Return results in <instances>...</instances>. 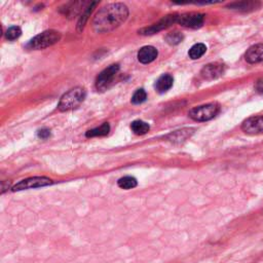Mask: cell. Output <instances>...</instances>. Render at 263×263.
<instances>
[{"label": "cell", "mask_w": 263, "mask_h": 263, "mask_svg": "<svg viewBox=\"0 0 263 263\" xmlns=\"http://www.w3.org/2000/svg\"><path fill=\"white\" fill-rule=\"evenodd\" d=\"M129 16L126 5L116 3L102 8L93 21V29L97 33H108L120 27Z\"/></svg>", "instance_id": "obj_1"}, {"label": "cell", "mask_w": 263, "mask_h": 263, "mask_svg": "<svg viewBox=\"0 0 263 263\" xmlns=\"http://www.w3.org/2000/svg\"><path fill=\"white\" fill-rule=\"evenodd\" d=\"M85 90L83 87H74L67 93H65L59 102L58 108L61 111H69L76 107L84 101L85 99Z\"/></svg>", "instance_id": "obj_2"}, {"label": "cell", "mask_w": 263, "mask_h": 263, "mask_svg": "<svg viewBox=\"0 0 263 263\" xmlns=\"http://www.w3.org/2000/svg\"><path fill=\"white\" fill-rule=\"evenodd\" d=\"M61 39V34L55 30L44 31L36 35L28 43V47L31 49H43L52 44L57 43Z\"/></svg>", "instance_id": "obj_3"}, {"label": "cell", "mask_w": 263, "mask_h": 263, "mask_svg": "<svg viewBox=\"0 0 263 263\" xmlns=\"http://www.w3.org/2000/svg\"><path fill=\"white\" fill-rule=\"evenodd\" d=\"M219 110L220 106L217 103H209L192 108L188 114L195 122H207L214 119Z\"/></svg>", "instance_id": "obj_4"}, {"label": "cell", "mask_w": 263, "mask_h": 263, "mask_svg": "<svg viewBox=\"0 0 263 263\" xmlns=\"http://www.w3.org/2000/svg\"><path fill=\"white\" fill-rule=\"evenodd\" d=\"M120 71V66L118 64L110 65L106 69H104L97 77L96 87L99 91H106L114 80L116 74Z\"/></svg>", "instance_id": "obj_5"}, {"label": "cell", "mask_w": 263, "mask_h": 263, "mask_svg": "<svg viewBox=\"0 0 263 263\" xmlns=\"http://www.w3.org/2000/svg\"><path fill=\"white\" fill-rule=\"evenodd\" d=\"M52 181L51 179L47 177H31L24 179L14 185L12 187L13 191H21V190H27V189H32V188H40L44 186L51 185Z\"/></svg>", "instance_id": "obj_6"}, {"label": "cell", "mask_w": 263, "mask_h": 263, "mask_svg": "<svg viewBox=\"0 0 263 263\" xmlns=\"http://www.w3.org/2000/svg\"><path fill=\"white\" fill-rule=\"evenodd\" d=\"M242 130L249 135L263 134V115L247 119L242 124Z\"/></svg>", "instance_id": "obj_7"}, {"label": "cell", "mask_w": 263, "mask_h": 263, "mask_svg": "<svg viewBox=\"0 0 263 263\" xmlns=\"http://www.w3.org/2000/svg\"><path fill=\"white\" fill-rule=\"evenodd\" d=\"M177 22L184 27L199 28L203 24V15L199 13H186L178 16Z\"/></svg>", "instance_id": "obj_8"}, {"label": "cell", "mask_w": 263, "mask_h": 263, "mask_svg": "<svg viewBox=\"0 0 263 263\" xmlns=\"http://www.w3.org/2000/svg\"><path fill=\"white\" fill-rule=\"evenodd\" d=\"M224 65L220 63H212L204 66L200 71V76L206 80H213L224 73Z\"/></svg>", "instance_id": "obj_9"}, {"label": "cell", "mask_w": 263, "mask_h": 263, "mask_svg": "<svg viewBox=\"0 0 263 263\" xmlns=\"http://www.w3.org/2000/svg\"><path fill=\"white\" fill-rule=\"evenodd\" d=\"M177 20H178V16L177 15L167 16V17H165L162 21H160L157 24H154V25H152L149 28H145V29L141 30V34H145V35L154 34V33L159 32V31H161L163 29H166V28L170 27L171 25L176 23Z\"/></svg>", "instance_id": "obj_10"}, {"label": "cell", "mask_w": 263, "mask_h": 263, "mask_svg": "<svg viewBox=\"0 0 263 263\" xmlns=\"http://www.w3.org/2000/svg\"><path fill=\"white\" fill-rule=\"evenodd\" d=\"M245 59L250 64H255L263 61V43L251 46L245 55Z\"/></svg>", "instance_id": "obj_11"}, {"label": "cell", "mask_w": 263, "mask_h": 263, "mask_svg": "<svg viewBox=\"0 0 263 263\" xmlns=\"http://www.w3.org/2000/svg\"><path fill=\"white\" fill-rule=\"evenodd\" d=\"M157 55H159V52H157V49L154 46L146 45L140 48L138 51V60L142 64H149L157 58Z\"/></svg>", "instance_id": "obj_12"}, {"label": "cell", "mask_w": 263, "mask_h": 263, "mask_svg": "<svg viewBox=\"0 0 263 263\" xmlns=\"http://www.w3.org/2000/svg\"><path fill=\"white\" fill-rule=\"evenodd\" d=\"M173 82H174V79L170 74H164L157 79L155 83V89L160 93H165L173 86Z\"/></svg>", "instance_id": "obj_13"}, {"label": "cell", "mask_w": 263, "mask_h": 263, "mask_svg": "<svg viewBox=\"0 0 263 263\" xmlns=\"http://www.w3.org/2000/svg\"><path fill=\"white\" fill-rule=\"evenodd\" d=\"M110 132V126L107 123H104L102 126L95 128L93 130H90L86 132L85 136L89 138H93V137H102V136H106L108 135V133Z\"/></svg>", "instance_id": "obj_14"}, {"label": "cell", "mask_w": 263, "mask_h": 263, "mask_svg": "<svg viewBox=\"0 0 263 263\" xmlns=\"http://www.w3.org/2000/svg\"><path fill=\"white\" fill-rule=\"evenodd\" d=\"M206 51H207V46L203 43H196L189 49L188 55L192 60H197L204 55Z\"/></svg>", "instance_id": "obj_15"}, {"label": "cell", "mask_w": 263, "mask_h": 263, "mask_svg": "<svg viewBox=\"0 0 263 263\" xmlns=\"http://www.w3.org/2000/svg\"><path fill=\"white\" fill-rule=\"evenodd\" d=\"M131 129H132V131L136 135L142 136V135H145V134H147L149 132L150 127H149V125L147 123H145L143 121H135V122L132 123Z\"/></svg>", "instance_id": "obj_16"}, {"label": "cell", "mask_w": 263, "mask_h": 263, "mask_svg": "<svg viewBox=\"0 0 263 263\" xmlns=\"http://www.w3.org/2000/svg\"><path fill=\"white\" fill-rule=\"evenodd\" d=\"M191 131H192V130H189V129L182 130V131H176V132L172 133L171 135H169V139H170L172 142L181 143V142L185 141L188 137H190V135L192 134Z\"/></svg>", "instance_id": "obj_17"}, {"label": "cell", "mask_w": 263, "mask_h": 263, "mask_svg": "<svg viewBox=\"0 0 263 263\" xmlns=\"http://www.w3.org/2000/svg\"><path fill=\"white\" fill-rule=\"evenodd\" d=\"M118 185L123 188V189H126V190H129V189H133L135 188L137 185H138V182H137V179L132 177V176H126V177H123L121 178L119 181H118Z\"/></svg>", "instance_id": "obj_18"}, {"label": "cell", "mask_w": 263, "mask_h": 263, "mask_svg": "<svg viewBox=\"0 0 263 263\" xmlns=\"http://www.w3.org/2000/svg\"><path fill=\"white\" fill-rule=\"evenodd\" d=\"M259 6H260V4H258V3L244 2V3H236V4L229 5V8L232 10H238V11H253L254 9L256 10V8Z\"/></svg>", "instance_id": "obj_19"}, {"label": "cell", "mask_w": 263, "mask_h": 263, "mask_svg": "<svg viewBox=\"0 0 263 263\" xmlns=\"http://www.w3.org/2000/svg\"><path fill=\"white\" fill-rule=\"evenodd\" d=\"M166 40L169 44H172V45H176L178 43H180L182 40H183V35L178 32V31H174L172 33H169L166 37Z\"/></svg>", "instance_id": "obj_20"}, {"label": "cell", "mask_w": 263, "mask_h": 263, "mask_svg": "<svg viewBox=\"0 0 263 263\" xmlns=\"http://www.w3.org/2000/svg\"><path fill=\"white\" fill-rule=\"evenodd\" d=\"M147 99V94L143 89H139L135 92V94L132 97V103L133 104H142Z\"/></svg>", "instance_id": "obj_21"}, {"label": "cell", "mask_w": 263, "mask_h": 263, "mask_svg": "<svg viewBox=\"0 0 263 263\" xmlns=\"http://www.w3.org/2000/svg\"><path fill=\"white\" fill-rule=\"evenodd\" d=\"M21 34H22L21 29H20L19 27H17V26H14V27H11V28L7 31L6 36H7V38H8L9 40H16L17 38H19V37L21 36Z\"/></svg>", "instance_id": "obj_22"}, {"label": "cell", "mask_w": 263, "mask_h": 263, "mask_svg": "<svg viewBox=\"0 0 263 263\" xmlns=\"http://www.w3.org/2000/svg\"><path fill=\"white\" fill-rule=\"evenodd\" d=\"M50 136V131L48 129H41L38 131V137L40 139H47Z\"/></svg>", "instance_id": "obj_23"}, {"label": "cell", "mask_w": 263, "mask_h": 263, "mask_svg": "<svg viewBox=\"0 0 263 263\" xmlns=\"http://www.w3.org/2000/svg\"><path fill=\"white\" fill-rule=\"evenodd\" d=\"M255 90H256L259 94H263V79L257 80V82H256V84H255Z\"/></svg>", "instance_id": "obj_24"}]
</instances>
